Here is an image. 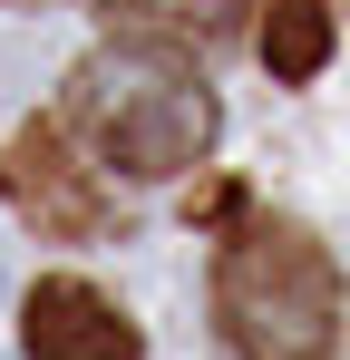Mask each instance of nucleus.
<instances>
[{
    "label": "nucleus",
    "mask_w": 350,
    "mask_h": 360,
    "mask_svg": "<svg viewBox=\"0 0 350 360\" xmlns=\"http://www.w3.org/2000/svg\"><path fill=\"white\" fill-rule=\"evenodd\" d=\"M0 185H10V205H20L39 234H108V195H98L78 136L58 117H39L10 156H0Z\"/></svg>",
    "instance_id": "obj_3"
},
{
    "label": "nucleus",
    "mask_w": 350,
    "mask_h": 360,
    "mask_svg": "<svg viewBox=\"0 0 350 360\" xmlns=\"http://www.w3.org/2000/svg\"><path fill=\"white\" fill-rule=\"evenodd\" d=\"M20 341H30V360H136V321L98 283L49 273V283H30V302H20Z\"/></svg>",
    "instance_id": "obj_4"
},
{
    "label": "nucleus",
    "mask_w": 350,
    "mask_h": 360,
    "mask_svg": "<svg viewBox=\"0 0 350 360\" xmlns=\"http://www.w3.org/2000/svg\"><path fill=\"white\" fill-rule=\"evenodd\" d=\"M321 59H331V0H263V68L311 78Z\"/></svg>",
    "instance_id": "obj_5"
},
{
    "label": "nucleus",
    "mask_w": 350,
    "mask_h": 360,
    "mask_svg": "<svg viewBox=\"0 0 350 360\" xmlns=\"http://www.w3.org/2000/svg\"><path fill=\"white\" fill-rule=\"evenodd\" d=\"M214 321L233 360H341V263L292 214H243L214 253Z\"/></svg>",
    "instance_id": "obj_2"
},
{
    "label": "nucleus",
    "mask_w": 350,
    "mask_h": 360,
    "mask_svg": "<svg viewBox=\"0 0 350 360\" xmlns=\"http://www.w3.org/2000/svg\"><path fill=\"white\" fill-rule=\"evenodd\" d=\"M108 20H127L136 39H224L243 20V0H98Z\"/></svg>",
    "instance_id": "obj_6"
},
{
    "label": "nucleus",
    "mask_w": 350,
    "mask_h": 360,
    "mask_svg": "<svg viewBox=\"0 0 350 360\" xmlns=\"http://www.w3.org/2000/svg\"><path fill=\"white\" fill-rule=\"evenodd\" d=\"M58 127L108 176H136V185L146 176H185L214 146V88L166 39H117L98 59H78L68 98H58Z\"/></svg>",
    "instance_id": "obj_1"
}]
</instances>
